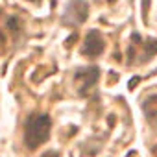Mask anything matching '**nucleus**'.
I'll return each mask as SVG.
<instances>
[{"label": "nucleus", "instance_id": "1", "mask_svg": "<svg viewBox=\"0 0 157 157\" xmlns=\"http://www.w3.org/2000/svg\"><path fill=\"white\" fill-rule=\"evenodd\" d=\"M50 129H52V120L48 115H32L24 126V144L30 150L39 148L48 140Z\"/></svg>", "mask_w": 157, "mask_h": 157}, {"label": "nucleus", "instance_id": "2", "mask_svg": "<svg viewBox=\"0 0 157 157\" xmlns=\"http://www.w3.org/2000/svg\"><path fill=\"white\" fill-rule=\"evenodd\" d=\"M87 15H89V4L85 0H70L63 11V24L80 26L82 22H85Z\"/></svg>", "mask_w": 157, "mask_h": 157}, {"label": "nucleus", "instance_id": "3", "mask_svg": "<svg viewBox=\"0 0 157 157\" xmlns=\"http://www.w3.org/2000/svg\"><path fill=\"white\" fill-rule=\"evenodd\" d=\"M105 50V41L102 37V33L98 30H91L85 37V43H83V56H89V57H98L102 52Z\"/></svg>", "mask_w": 157, "mask_h": 157}, {"label": "nucleus", "instance_id": "4", "mask_svg": "<svg viewBox=\"0 0 157 157\" xmlns=\"http://www.w3.org/2000/svg\"><path fill=\"white\" fill-rule=\"evenodd\" d=\"M144 113H146L148 120L157 126V94L155 96H150L144 102Z\"/></svg>", "mask_w": 157, "mask_h": 157}]
</instances>
